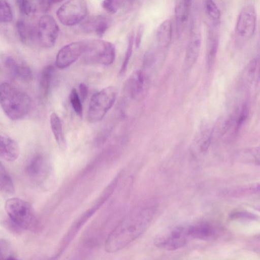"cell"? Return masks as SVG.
<instances>
[{"label": "cell", "mask_w": 260, "mask_h": 260, "mask_svg": "<svg viewBox=\"0 0 260 260\" xmlns=\"http://www.w3.org/2000/svg\"><path fill=\"white\" fill-rule=\"evenodd\" d=\"M153 212L145 210L123 219L111 232L105 242L108 252L118 251L141 236L148 228Z\"/></svg>", "instance_id": "1"}, {"label": "cell", "mask_w": 260, "mask_h": 260, "mask_svg": "<svg viewBox=\"0 0 260 260\" xmlns=\"http://www.w3.org/2000/svg\"><path fill=\"white\" fill-rule=\"evenodd\" d=\"M0 102L6 115L13 120L24 117L31 105V99L26 92L7 82L1 84Z\"/></svg>", "instance_id": "2"}, {"label": "cell", "mask_w": 260, "mask_h": 260, "mask_svg": "<svg viewBox=\"0 0 260 260\" xmlns=\"http://www.w3.org/2000/svg\"><path fill=\"white\" fill-rule=\"evenodd\" d=\"M5 210L12 222L18 228L29 231L38 228L32 208L26 201L16 198L9 199L5 203Z\"/></svg>", "instance_id": "3"}, {"label": "cell", "mask_w": 260, "mask_h": 260, "mask_svg": "<svg viewBox=\"0 0 260 260\" xmlns=\"http://www.w3.org/2000/svg\"><path fill=\"white\" fill-rule=\"evenodd\" d=\"M117 95L114 86L105 87L91 96L87 111V119L92 123L100 121L113 106Z\"/></svg>", "instance_id": "4"}, {"label": "cell", "mask_w": 260, "mask_h": 260, "mask_svg": "<svg viewBox=\"0 0 260 260\" xmlns=\"http://www.w3.org/2000/svg\"><path fill=\"white\" fill-rule=\"evenodd\" d=\"M86 43V49L83 54V59L85 62L106 66L114 62L115 48L111 42L94 39L87 41Z\"/></svg>", "instance_id": "5"}, {"label": "cell", "mask_w": 260, "mask_h": 260, "mask_svg": "<svg viewBox=\"0 0 260 260\" xmlns=\"http://www.w3.org/2000/svg\"><path fill=\"white\" fill-rule=\"evenodd\" d=\"M87 13V6L83 0L68 1L56 12L60 22L64 25H75L83 20Z\"/></svg>", "instance_id": "6"}, {"label": "cell", "mask_w": 260, "mask_h": 260, "mask_svg": "<svg viewBox=\"0 0 260 260\" xmlns=\"http://www.w3.org/2000/svg\"><path fill=\"white\" fill-rule=\"evenodd\" d=\"M256 21L254 6L251 4L245 5L239 13L235 27L236 35L240 40L245 42L253 36L256 29Z\"/></svg>", "instance_id": "7"}, {"label": "cell", "mask_w": 260, "mask_h": 260, "mask_svg": "<svg viewBox=\"0 0 260 260\" xmlns=\"http://www.w3.org/2000/svg\"><path fill=\"white\" fill-rule=\"evenodd\" d=\"M189 239L187 226H177L157 237L154 244L159 248L173 251L183 247Z\"/></svg>", "instance_id": "8"}, {"label": "cell", "mask_w": 260, "mask_h": 260, "mask_svg": "<svg viewBox=\"0 0 260 260\" xmlns=\"http://www.w3.org/2000/svg\"><path fill=\"white\" fill-rule=\"evenodd\" d=\"M150 87V79L143 70L133 73L127 79L124 90L132 99L136 101L143 100L147 95Z\"/></svg>", "instance_id": "9"}, {"label": "cell", "mask_w": 260, "mask_h": 260, "mask_svg": "<svg viewBox=\"0 0 260 260\" xmlns=\"http://www.w3.org/2000/svg\"><path fill=\"white\" fill-rule=\"evenodd\" d=\"M190 239L210 241L217 239L221 234V226L217 222L202 220L187 226Z\"/></svg>", "instance_id": "10"}, {"label": "cell", "mask_w": 260, "mask_h": 260, "mask_svg": "<svg viewBox=\"0 0 260 260\" xmlns=\"http://www.w3.org/2000/svg\"><path fill=\"white\" fill-rule=\"evenodd\" d=\"M37 28L39 44L47 48L53 46L59 32V27L53 17L47 14L41 16Z\"/></svg>", "instance_id": "11"}, {"label": "cell", "mask_w": 260, "mask_h": 260, "mask_svg": "<svg viewBox=\"0 0 260 260\" xmlns=\"http://www.w3.org/2000/svg\"><path fill=\"white\" fill-rule=\"evenodd\" d=\"M86 41H75L62 47L56 55V66L63 69L72 64L83 55L86 49Z\"/></svg>", "instance_id": "12"}, {"label": "cell", "mask_w": 260, "mask_h": 260, "mask_svg": "<svg viewBox=\"0 0 260 260\" xmlns=\"http://www.w3.org/2000/svg\"><path fill=\"white\" fill-rule=\"evenodd\" d=\"M201 36L197 29L193 28L186 49L183 61V69L190 70L196 63L200 51Z\"/></svg>", "instance_id": "13"}, {"label": "cell", "mask_w": 260, "mask_h": 260, "mask_svg": "<svg viewBox=\"0 0 260 260\" xmlns=\"http://www.w3.org/2000/svg\"><path fill=\"white\" fill-rule=\"evenodd\" d=\"M111 19L105 15H94L87 18L81 24V28L87 32H94L103 36L111 26Z\"/></svg>", "instance_id": "14"}, {"label": "cell", "mask_w": 260, "mask_h": 260, "mask_svg": "<svg viewBox=\"0 0 260 260\" xmlns=\"http://www.w3.org/2000/svg\"><path fill=\"white\" fill-rule=\"evenodd\" d=\"M16 28L21 41L24 44L32 46L39 43L37 26L24 20H18Z\"/></svg>", "instance_id": "15"}, {"label": "cell", "mask_w": 260, "mask_h": 260, "mask_svg": "<svg viewBox=\"0 0 260 260\" xmlns=\"http://www.w3.org/2000/svg\"><path fill=\"white\" fill-rule=\"evenodd\" d=\"M20 148L17 142L5 133L0 135V155L7 161H13L17 159Z\"/></svg>", "instance_id": "16"}, {"label": "cell", "mask_w": 260, "mask_h": 260, "mask_svg": "<svg viewBox=\"0 0 260 260\" xmlns=\"http://www.w3.org/2000/svg\"><path fill=\"white\" fill-rule=\"evenodd\" d=\"M48 169V164L45 157L42 155L34 156L28 162L26 171L32 180H41L46 175Z\"/></svg>", "instance_id": "17"}, {"label": "cell", "mask_w": 260, "mask_h": 260, "mask_svg": "<svg viewBox=\"0 0 260 260\" xmlns=\"http://www.w3.org/2000/svg\"><path fill=\"white\" fill-rule=\"evenodd\" d=\"M191 3L190 1H176L175 5V17L176 31L180 36L184 29L188 20Z\"/></svg>", "instance_id": "18"}, {"label": "cell", "mask_w": 260, "mask_h": 260, "mask_svg": "<svg viewBox=\"0 0 260 260\" xmlns=\"http://www.w3.org/2000/svg\"><path fill=\"white\" fill-rule=\"evenodd\" d=\"M244 82L249 85L256 84L260 81V56L252 59L244 69Z\"/></svg>", "instance_id": "19"}, {"label": "cell", "mask_w": 260, "mask_h": 260, "mask_svg": "<svg viewBox=\"0 0 260 260\" xmlns=\"http://www.w3.org/2000/svg\"><path fill=\"white\" fill-rule=\"evenodd\" d=\"M55 73V68L52 64L45 66L42 70L39 77V87L43 97L47 96L51 89Z\"/></svg>", "instance_id": "20"}, {"label": "cell", "mask_w": 260, "mask_h": 260, "mask_svg": "<svg viewBox=\"0 0 260 260\" xmlns=\"http://www.w3.org/2000/svg\"><path fill=\"white\" fill-rule=\"evenodd\" d=\"M172 34V23L170 20L164 21L158 26L156 34V41L160 48H166L169 44Z\"/></svg>", "instance_id": "21"}, {"label": "cell", "mask_w": 260, "mask_h": 260, "mask_svg": "<svg viewBox=\"0 0 260 260\" xmlns=\"http://www.w3.org/2000/svg\"><path fill=\"white\" fill-rule=\"evenodd\" d=\"M50 123L52 133L56 143L61 148L65 146V138L61 119L55 113H52L50 116Z\"/></svg>", "instance_id": "22"}, {"label": "cell", "mask_w": 260, "mask_h": 260, "mask_svg": "<svg viewBox=\"0 0 260 260\" xmlns=\"http://www.w3.org/2000/svg\"><path fill=\"white\" fill-rule=\"evenodd\" d=\"M218 46V40L217 36L210 33L208 37L206 53L207 63L209 68H211L214 62Z\"/></svg>", "instance_id": "23"}, {"label": "cell", "mask_w": 260, "mask_h": 260, "mask_svg": "<svg viewBox=\"0 0 260 260\" xmlns=\"http://www.w3.org/2000/svg\"><path fill=\"white\" fill-rule=\"evenodd\" d=\"M0 186L2 192L12 194L15 192V187L12 179L2 163L0 166Z\"/></svg>", "instance_id": "24"}, {"label": "cell", "mask_w": 260, "mask_h": 260, "mask_svg": "<svg viewBox=\"0 0 260 260\" xmlns=\"http://www.w3.org/2000/svg\"><path fill=\"white\" fill-rule=\"evenodd\" d=\"M205 9L207 15L212 21L214 25H217L220 22L221 14L219 9L212 1L205 2Z\"/></svg>", "instance_id": "25"}, {"label": "cell", "mask_w": 260, "mask_h": 260, "mask_svg": "<svg viewBox=\"0 0 260 260\" xmlns=\"http://www.w3.org/2000/svg\"><path fill=\"white\" fill-rule=\"evenodd\" d=\"M20 12L25 15H29L39 9L38 1L18 0L16 1Z\"/></svg>", "instance_id": "26"}, {"label": "cell", "mask_w": 260, "mask_h": 260, "mask_svg": "<svg viewBox=\"0 0 260 260\" xmlns=\"http://www.w3.org/2000/svg\"><path fill=\"white\" fill-rule=\"evenodd\" d=\"M13 77L23 82H29L32 78V74L28 66L19 63Z\"/></svg>", "instance_id": "27"}, {"label": "cell", "mask_w": 260, "mask_h": 260, "mask_svg": "<svg viewBox=\"0 0 260 260\" xmlns=\"http://www.w3.org/2000/svg\"><path fill=\"white\" fill-rule=\"evenodd\" d=\"M229 195H248L249 194L259 193L260 184H255L241 187L238 188L228 190L225 192Z\"/></svg>", "instance_id": "28"}, {"label": "cell", "mask_w": 260, "mask_h": 260, "mask_svg": "<svg viewBox=\"0 0 260 260\" xmlns=\"http://www.w3.org/2000/svg\"><path fill=\"white\" fill-rule=\"evenodd\" d=\"M70 102L75 113L81 117L83 113L82 100L75 88H73L69 96Z\"/></svg>", "instance_id": "29"}, {"label": "cell", "mask_w": 260, "mask_h": 260, "mask_svg": "<svg viewBox=\"0 0 260 260\" xmlns=\"http://www.w3.org/2000/svg\"><path fill=\"white\" fill-rule=\"evenodd\" d=\"M134 42V34L132 33L128 37L127 46L125 51L124 58L123 59L119 71V74L120 75H123L124 74L126 70L128 62L132 56Z\"/></svg>", "instance_id": "30"}, {"label": "cell", "mask_w": 260, "mask_h": 260, "mask_svg": "<svg viewBox=\"0 0 260 260\" xmlns=\"http://www.w3.org/2000/svg\"><path fill=\"white\" fill-rule=\"evenodd\" d=\"M0 21L1 23H8L12 21L13 13L10 4L6 1L0 3Z\"/></svg>", "instance_id": "31"}, {"label": "cell", "mask_w": 260, "mask_h": 260, "mask_svg": "<svg viewBox=\"0 0 260 260\" xmlns=\"http://www.w3.org/2000/svg\"><path fill=\"white\" fill-rule=\"evenodd\" d=\"M231 220H253L257 219L256 215L243 210H236L233 211L229 215Z\"/></svg>", "instance_id": "32"}, {"label": "cell", "mask_w": 260, "mask_h": 260, "mask_svg": "<svg viewBox=\"0 0 260 260\" xmlns=\"http://www.w3.org/2000/svg\"><path fill=\"white\" fill-rule=\"evenodd\" d=\"M249 113V105L247 102L243 103L240 107L237 118L235 130L238 131L246 119Z\"/></svg>", "instance_id": "33"}, {"label": "cell", "mask_w": 260, "mask_h": 260, "mask_svg": "<svg viewBox=\"0 0 260 260\" xmlns=\"http://www.w3.org/2000/svg\"><path fill=\"white\" fill-rule=\"evenodd\" d=\"M123 1H104L102 2V6L104 9L110 14H114L117 12L118 9L123 5Z\"/></svg>", "instance_id": "34"}, {"label": "cell", "mask_w": 260, "mask_h": 260, "mask_svg": "<svg viewBox=\"0 0 260 260\" xmlns=\"http://www.w3.org/2000/svg\"><path fill=\"white\" fill-rule=\"evenodd\" d=\"M79 96L83 101L88 95V88L87 86L84 83H81L79 85Z\"/></svg>", "instance_id": "35"}, {"label": "cell", "mask_w": 260, "mask_h": 260, "mask_svg": "<svg viewBox=\"0 0 260 260\" xmlns=\"http://www.w3.org/2000/svg\"><path fill=\"white\" fill-rule=\"evenodd\" d=\"M144 32V26L143 25H140L137 30L136 37L135 39V45L137 48H139L141 44L142 36Z\"/></svg>", "instance_id": "36"}, {"label": "cell", "mask_w": 260, "mask_h": 260, "mask_svg": "<svg viewBox=\"0 0 260 260\" xmlns=\"http://www.w3.org/2000/svg\"><path fill=\"white\" fill-rule=\"evenodd\" d=\"M252 155L254 158V161L256 163L260 164V148L255 149L252 152Z\"/></svg>", "instance_id": "37"}, {"label": "cell", "mask_w": 260, "mask_h": 260, "mask_svg": "<svg viewBox=\"0 0 260 260\" xmlns=\"http://www.w3.org/2000/svg\"><path fill=\"white\" fill-rule=\"evenodd\" d=\"M1 260H19L17 258L11 255H8L7 256L1 257Z\"/></svg>", "instance_id": "38"}, {"label": "cell", "mask_w": 260, "mask_h": 260, "mask_svg": "<svg viewBox=\"0 0 260 260\" xmlns=\"http://www.w3.org/2000/svg\"><path fill=\"white\" fill-rule=\"evenodd\" d=\"M255 209L260 212V206L255 207Z\"/></svg>", "instance_id": "39"}]
</instances>
